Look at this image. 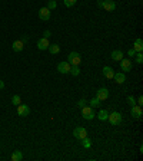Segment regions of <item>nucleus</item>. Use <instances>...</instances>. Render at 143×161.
<instances>
[{
  "label": "nucleus",
  "mask_w": 143,
  "mask_h": 161,
  "mask_svg": "<svg viewBox=\"0 0 143 161\" xmlns=\"http://www.w3.org/2000/svg\"><path fill=\"white\" fill-rule=\"evenodd\" d=\"M49 40L46 39V37H40L39 40H37V49L39 50H47V48H49Z\"/></svg>",
  "instance_id": "12"
},
{
  "label": "nucleus",
  "mask_w": 143,
  "mask_h": 161,
  "mask_svg": "<svg viewBox=\"0 0 143 161\" xmlns=\"http://www.w3.org/2000/svg\"><path fill=\"white\" fill-rule=\"evenodd\" d=\"M80 142H82L83 148H90V147H92V141H90V138H87V137L82 138V140H80Z\"/></svg>",
  "instance_id": "22"
},
{
  "label": "nucleus",
  "mask_w": 143,
  "mask_h": 161,
  "mask_svg": "<svg viewBox=\"0 0 143 161\" xmlns=\"http://www.w3.org/2000/svg\"><path fill=\"white\" fill-rule=\"evenodd\" d=\"M127 55H129L130 58H133V56H135V55H136L135 49H133V48H132V49H129V50H127Z\"/></svg>",
  "instance_id": "32"
},
{
  "label": "nucleus",
  "mask_w": 143,
  "mask_h": 161,
  "mask_svg": "<svg viewBox=\"0 0 143 161\" xmlns=\"http://www.w3.org/2000/svg\"><path fill=\"white\" fill-rule=\"evenodd\" d=\"M77 0H63V3H65L66 7H73L74 4H76Z\"/></svg>",
  "instance_id": "27"
},
{
  "label": "nucleus",
  "mask_w": 143,
  "mask_h": 161,
  "mask_svg": "<svg viewBox=\"0 0 143 161\" xmlns=\"http://www.w3.org/2000/svg\"><path fill=\"white\" fill-rule=\"evenodd\" d=\"M86 104H87V101H86V99H80V101L77 102V107L79 108H83V107H86Z\"/></svg>",
  "instance_id": "29"
},
{
  "label": "nucleus",
  "mask_w": 143,
  "mask_h": 161,
  "mask_svg": "<svg viewBox=\"0 0 143 161\" xmlns=\"http://www.w3.org/2000/svg\"><path fill=\"white\" fill-rule=\"evenodd\" d=\"M135 58H136V63H143V53L142 52H136V55H135Z\"/></svg>",
  "instance_id": "25"
},
{
  "label": "nucleus",
  "mask_w": 143,
  "mask_h": 161,
  "mask_svg": "<svg viewBox=\"0 0 143 161\" xmlns=\"http://www.w3.org/2000/svg\"><path fill=\"white\" fill-rule=\"evenodd\" d=\"M130 115L135 118V120H140L143 115V111H142V107H139V105H133V107H130Z\"/></svg>",
  "instance_id": "6"
},
{
  "label": "nucleus",
  "mask_w": 143,
  "mask_h": 161,
  "mask_svg": "<svg viewBox=\"0 0 143 161\" xmlns=\"http://www.w3.org/2000/svg\"><path fill=\"white\" fill-rule=\"evenodd\" d=\"M136 105H139V107H142V105H143V96L142 95L137 98V101H136Z\"/></svg>",
  "instance_id": "31"
},
{
  "label": "nucleus",
  "mask_w": 143,
  "mask_h": 161,
  "mask_svg": "<svg viewBox=\"0 0 143 161\" xmlns=\"http://www.w3.org/2000/svg\"><path fill=\"white\" fill-rule=\"evenodd\" d=\"M23 48H25V43L22 40H14L12 45V49L14 50V52H22L23 50Z\"/></svg>",
  "instance_id": "15"
},
{
  "label": "nucleus",
  "mask_w": 143,
  "mask_h": 161,
  "mask_svg": "<svg viewBox=\"0 0 143 161\" xmlns=\"http://www.w3.org/2000/svg\"><path fill=\"white\" fill-rule=\"evenodd\" d=\"M97 6L99 7H103L106 12H113L116 9V3L113 0H97Z\"/></svg>",
  "instance_id": "2"
},
{
  "label": "nucleus",
  "mask_w": 143,
  "mask_h": 161,
  "mask_svg": "<svg viewBox=\"0 0 143 161\" xmlns=\"http://www.w3.org/2000/svg\"><path fill=\"white\" fill-rule=\"evenodd\" d=\"M100 102H102V101H99V99L94 96V98H92L87 104H89V107H92V108H99L100 107Z\"/></svg>",
  "instance_id": "21"
},
{
  "label": "nucleus",
  "mask_w": 143,
  "mask_h": 161,
  "mask_svg": "<svg viewBox=\"0 0 143 161\" xmlns=\"http://www.w3.org/2000/svg\"><path fill=\"white\" fill-rule=\"evenodd\" d=\"M39 19L40 20H49L50 19V10L47 7L39 9Z\"/></svg>",
  "instance_id": "11"
},
{
  "label": "nucleus",
  "mask_w": 143,
  "mask_h": 161,
  "mask_svg": "<svg viewBox=\"0 0 143 161\" xmlns=\"http://www.w3.org/2000/svg\"><path fill=\"white\" fill-rule=\"evenodd\" d=\"M112 59H113V61H116V62H120V61H122L123 59V52L122 50H112Z\"/></svg>",
  "instance_id": "16"
},
{
  "label": "nucleus",
  "mask_w": 143,
  "mask_h": 161,
  "mask_svg": "<svg viewBox=\"0 0 143 161\" xmlns=\"http://www.w3.org/2000/svg\"><path fill=\"white\" fill-rule=\"evenodd\" d=\"M57 7V3H56V0H49L47 2V9L49 10H53V9Z\"/></svg>",
  "instance_id": "26"
},
{
  "label": "nucleus",
  "mask_w": 143,
  "mask_h": 161,
  "mask_svg": "<svg viewBox=\"0 0 143 161\" xmlns=\"http://www.w3.org/2000/svg\"><path fill=\"white\" fill-rule=\"evenodd\" d=\"M73 137L77 138V140H82V138L87 137V131H86V128H83V127H76V128L73 129Z\"/></svg>",
  "instance_id": "8"
},
{
  "label": "nucleus",
  "mask_w": 143,
  "mask_h": 161,
  "mask_svg": "<svg viewBox=\"0 0 143 161\" xmlns=\"http://www.w3.org/2000/svg\"><path fill=\"white\" fill-rule=\"evenodd\" d=\"M50 36H52V32H50V30H45V32H43V37L49 39Z\"/></svg>",
  "instance_id": "30"
},
{
  "label": "nucleus",
  "mask_w": 143,
  "mask_h": 161,
  "mask_svg": "<svg viewBox=\"0 0 143 161\" xmlns=\"http://www.w3.org/2000/svg\"><path fill=\"white\" fill-rule=\"evenodd\" d=\"M22 42H23V43H26V42H27V36H23V39H22Z\"/></svg>",
  "instance_id": "34"
},
{
  "label": "nucleus",
  "mask_w": 143,
  "mask_h": 161,
  "mask_svg": "<svg viewBox=\"0 0 143 161\" xmlns=\"http://www.w3.org/2000/svg\"><path fill=\"white\" fill-rule=\"evenodd\" d=\"M0 89H4V82L3 81H0Z\"/></svg>",
  "instance_id": "33"
},
{
  "label": "nucleus",
  "mask_w": 143,
  "mask_h": 161,
  "mask_svg": "<svg viewBox=\"0 0 143 161\" xmlns=\"http://www.w3.org/2000/svg\"><path fill=\"white\" fill-rule=\"evenodd\" d=\"M82 115L85 120H93L94 117H96V112L93 111L92 107H87V105H86V107L82 108Z\"/></svg>",
  "instance_id": "4"
},
{
  "label": "nucleus",
  "mask_w": 143,
  "mask_h": 161,
  "mask_svg": "<svg viewBox=\"0 0 143 161\" xmlns=\"http://www.w3.org/2000/svg\"><path fill=\"white\" fill-rule=\"evenodd\" d=\"M96 98H97L99 101H106V99L109 98V89H107V88H100V89H97Z\"/></svg>",
  "instance_id": "10"
},
{
  "label": "nucleus",
  "mask_w": 143,
  "mask_h": 161,
  "mask_svg": "<svg viewBox=\"0 0 143 161\" xmlns=\"http://www.w3.org/2000/svg\"><path fill=\"white\" fill-rule=\"evenodd\" d=\"M69 74H72L73 76H79V74H80V69H79V65H73L72 68H70V72Z\"/></svg>",
  "instance_id": "23"
},
{
  "label": "nucleus",
  "mask_w": 143,
  "mask_h": 161,
  "mask_svg": "<svg viewBox=\"0 0 143 161\" xmlns=\"http://www.w3.org/2000/svg\"><path fill=\"white\" fill-rule=\"evenodd\" d=\"M120 68H122V72H130L133 69V62H132L130 59H122L120 61Z\"/></svg>",
  "instance_id": "5"
},
{
  "label": "nucleus",
  "mask_w": 143,
  "mask_h": 161,
  "mask_svg": "<svg viewBox=\"0 0 143 161\" xmlns=\"http://www.w3.org/2000/svg\"><path fill=\"white\" fill-rule=\"evenodd\" d=\"M127 102H129V105H130V107H133V105H136V99H135V96L129 95V96H127Z\"/></svg>",
  "instance_id": "28"
},
{
  "label": "nucleus",
  "mask_w": 143,
  "mask_h": 161,
  "mask_svg": "<svg viewBox=\"0 0 143 161\" xmlns=\"http://www.w3.org/2000/svg\"><path fill=\"white\" fill-rule=\"evenodd\" d=\"M17 114H19L20 117L30 115V107L26 105V104H20V105H17Z\"/></svg>",
  "instance_id": "9"
},
{
  "label": "nucleus",
  "mask_w": 143,
  "mask_h": 161,
  "mask_svg": "<svg viewBox=\"0 0 143 161\" xmlns=\"http://www.w3.org/2000/svg\"><path fill=\"white\" fill-rule=\"evenodd\" d=\"M67 62L70 63V65H80V62H82V56H80V53H77V52H70L69 56H67Z\"/></svg>",
  "instance_id": "3"
},
{
  "label": "nucleus",
  "mask_w": 143,
  "mask_h": 161,
  "mask_svg": "<svg viewBox=\"0 0 143 161\" xmlns=\"http://www.w3.org/2000/svg\"><path fill=\"white\" fill-rule=\"evenodd\" d=\"M70 68H72V65H70L67 61H63V62H60L57 65V72H59V74H69Z\"/></svg>",
  "instance_id": "7"
},
{
  "label": "nucleus",
  "mask_w": 143,
  "mask_h": 161,
  "mask_svg": "<svg viewBox=\"0 0 143 161\" xmlns=\"http://www.w3.org/2000/svg\"><path fill=\"white\" fill-rule=\"evenodd\" d=\"M96 117H97L99 121H107V117H109V112L106 111V109H100V111L96 114Z\"/></svg>",
  "instance_id": "18"
},
{
  "label": "nucleus",
  "mask_w": 143,
  "mask_h": 161,
  "mask_svg": "<svg viewBox=\"0 0 143 161\" xmlns=\"http://www.w3.org/2000/svg\"><path fill=\"white\" fill-rule=\"evenodd\" d=\"M47 50H49L52 55H57L59 52H60V46L57 45V43H52V45H49Z\"/></svg>",
  "instance_id": "19"
},
{
  "label": "nucleus",
  "mask_w": 143,
  "mask_h": 161,
  "mask_svg": "<svg viewBox=\"0 0 143 161\" xmlns=\"http://www.w3.org/2000/svg\"><path fill=\"white\" fill-rule=\"evenodd\" d=\"M107 121H109L112 125H120L123 122V117H122V114H120V112H117V111L109 112Z\"/></svg>",
  "instance_id": "1"
},
{
  "label": "nucleus",
  "mask_w": 143,
  "mask_h": 161,
  "mask_svg": "<svg viewBox=\"0 0 143 161\" xmlns=\"http://www.w3.org/2000/svg\"><path fill=\"white\" fill-rule=\"evenodd\" d=\"M102 74H103V76H105V78H107V79H113L114 70L112 69L110 66H105V68L102 69Z\"/></svg>",
  "instance_id": "13"
},
{
  "label": "nucleus",
  "mask_w": 143,
  "mask_h": 161,
  "mask_svg": "<svg viewBox=\"0 0 143 161\" xmlns=\"http://www.w3.org/2000/svg\"><path fill=\"white\" fill-rule=\"evenodd\" d=\"M12 104H13V105H16V107H17V105H20V104H22L20 95H13L12 96Z\"/></svg>",
  "instance_id": "24"
},
{
  "label": "nucleus",
  "mask_w": 143,
  "mask_h": 161,
  "mask_svg": "<svg viewBox=\"0 0 143 161\" xmlns=\"http://www.w3.org/2000/svg\"><path fill=\"white\" fill-rule=\"evenodd\" d=\"M22 158H23V153H22L20 150H16V151L12 154V161H20Z\"/></svg>",
  "instance_id": "20"
},
{
  "label": "nucleus",
  "mask_w": 143,
  "mask_h": 161,
  "mask_svg": "<svg viewBox=\"0 0 143 161\" xmlns=\"http://www.w3.org/2000/svg\"><path fill=\"white\" fill-rule=\"evenodd\" d=\"M133 49H135V52H142L143 50V40L140 39V37H137L135 40V43H133Z\"/></svg>",
  "instance_id": "17"
},
{
  "label": "nucleus",
  "mask_w": 143,
  "mask_h": 161,
  "mask_svg": "<svg viewBox=\"0 0 143 161\" xmlns=\"http://www.w3.org/2000/svg\"><path fill=\"white\" fill-rule=\"evenodd\" d=\"M113 79L117 83H125V81H126V75H125V72H116V74L113 75Z\"/></svg>",
  "instance_id": "14"
}]
</instances>
